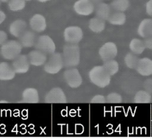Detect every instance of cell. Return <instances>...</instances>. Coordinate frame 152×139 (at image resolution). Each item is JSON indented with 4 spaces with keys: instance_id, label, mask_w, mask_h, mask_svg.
<instances>
[{
    "instance_id": "14",
    "label": "cell",
    "mask_w": 152,
    "mask_h": 139,
    "mask_svg": "<svg viewBox=\"0 0 152 139\" xmlns=\"http://www.w3.org/2000/svg\"><path fill=\"white\" fill-rule=\"evenodd\" d=\"M30 64L34 66H40L46 63L47 60L46 54L37 49L29 52L27 55Z\"/></svg>"
},
{
    "instance_id": "3",
    "label": "cell",
    "mask_w": 152,
    "mask_h": 139,
    "mask_svg": "<svg viewBox=\"0 0 152 139\" xmlns=\"http://www.w3.org/2000/svg\"><path fill=\"white\" fill-rule=\"evenodd\" d=\"M22 48L19 41L11 40L7 41L1 45L0 53L4 59L13 60L21 54Z\"/></svg>"
},
{
    "instance_id": "34",
    "label": "cell",
    "mask_w": 152,
    "mask_h": 139,
    "mask_svg": "<svg viewBox=\"0 0 152 139\" xmlns=\"http://www.w3.org/2000/svg\"><path fill=\"white\" fill-rule=\"evenodd\" d=\"M7 38L8 36L7 33L2 30H0V45L5 43L7 41Z\"/></svg>"
},
{
    "instance_id": "1",
    "label": "cell",
    "mask_w": 152,
    "mask_h": 139,
    "mask_svg": "<svg viewBox=\"0 0 152 139\" xmlns=\"http://www.w3.org/2000/svg\"><path fill=\"white\" fill-rule=\"evenodd\" d=\"M62 58L64 66L74 67L78 66L80 62V49L77 44H69L63 47Z\"/></svg>"
},
{
    "instance_id": "5",
    "label": "cell",
    "mask_w": 152,
    "mask_h": 139,
    "mask_svg": "<svg viewBox=\"0 0 152 139\" xmlns=\"http://www.w3.org/2000/svg\"><path fill=\"white\" fill-rule=\"evenodd\" d=\"M63 35L66 43L69 44H78L83 38V31L78 26H69L65 28Z\"/></svg>"
},
{
    "instance_id": "22",
    "label": "cell",
    "mask_w": 152,
    "mask_h": 139,
    "mask_svg": "<svg viewBox=\"0 0 152 139\" xmlns=\"http://www.w3.org/2000/svg\"><path fill=\"white\" fill-rule=\"evenodd\" d=\"M129 49L132 53L138 55L143 53L145 47L143 40L135 38L132 39L129 42Z\"/></svg>"
},
{
    "instance_id": "27",
    "label": "cell",
    "mask_w": 152,
    "mask_h": 139,
    "mask_svg": "<svg viewBox=\"0 0 152 139\" xmlns=\"http://www.w3.org/2000/svg\"><path fill=\"white\" fill-rule=\"evenodd\" d=\"M103 66L110 76L115 75L119 70L118 62L114 59L104 62Z\"/></svg>"
},
{
    "instance_id": "37",
    "label": "cell",
    "mask_w": 152,
    "mask_h": 139,
    "mask_svg": "<svg viewBox=\"0 0 152 139\" xmlns=\"http://www.w3.org/2000/svg\"><path fill=\"white\" fill-rule=\"evenodd\" d=\"M37 1H39V2H47V1H49V0H37Z\"/></svg>"
},
{
    "instance_id": "21",
    "label": "cell",
    "mask_w": 152,
    "mask_h": 139,
    "mask_svg": "<svg viewBox=\"0 0 152 139\" xmlns=\"http://www.w3.org/2000/svg\"><path fill=\"white\" fill-rule=\"evenodd\" d=\"M88 28L93 33H102L105 28V20L97 17L92 18L89 21Z\"/></svg>"
},
{
    "instance_id": "7",
    "label": "cell",
    "mask_w": 152,
    "mask_h": 139,
    "mask_svg": "<svg viewBox=\"0 0 152 139\" xmlns=\"http://www.w3.org/2000/svg\"><path fill=\"white\" fill-rule=\"evenodd\" d=\"M64 78L66 84L71 88H78L83 83L82 76L79 70L74 67L65 70Z\"/></svg>"
},
{
    "instance_id": "2",
    "label": "cell",
    "mask_w": 152,
    "mask_h": 139,
    "mask_svg": "<svg viewBox=\"0 0 152 139\" xmlns=\"http://www.w3.org/2000/svg\"><path fill=\"white\" fill-rule=\"evenodd\" d=\"M111 76L102 66H95L88 72L90 82L97 87L104 88L110 83Z\"/></svg>"
},
{
    "instance_id": "35",
    "label": "cell",
    "mask_w": 152,
    "mask_h": 139,
    "mask_svg": "<svg viewBox=\"0 0 152 139\" xmlns=\"http://www.w3.org/2000/svg\"><path fill=\"white\" fill-rule=\"evenodd\" d=\"M5 18H6V15L5 12L0 10V25L5 21Z\"/></svg>"
},
{
    "instance_id": "12",
    "label": "cell",
    "mask_w": 152,
    "mask_h": 139,
    "mask_svg": "<svg viewBox=\"0 0 152 139\" xmlns=\"http://www.w3.org/2000/svg\"><path fill=\"white\" fill-rule=\"evenodd\" d=\"M29 25L33 31L37 33L44 31L47 27L45 17L40 14H34L31 17L29 21Z\"/></svg>"
},
{
    "instance_id": "28",
    "label": "cell",
    "mask_w": 152,
    "mask_h": 139,
    "mask_svg": "<svg viewBox=\"0 0 152 139\" xmlns=\"http://www.w3.org/2000/svg\"><path fill=\"white\" fill-rule=\"evenodd\" d=\"M26 0H9L8 8L12 11H18L24 8Z\"/></svg>"
},
{
    "instance_id": "36",
    "label": "cell",
    "mask_w": 152,
    "mask_h": 139,
    "mask_svg": "<svg viewBox=\"0 0 152 139\" xmlns=\"http://www.w3.org/2000/svg\"><path fill=\"white\" fill-rule=\"evenodd\" d=\"M103 0H91V1L93 3V4H94L95 6H96V5H97L98 4H99L102 3V2H103Z\"/></svg>"
},
{
    "instance_id": "32",
    "label": "cell",
    "mask_w": 152,
    "mask_h": 139,
    "mask_svg": "<svg viewBox=\"0 0 152 139\" xmlns=\"http://www.w3.org/2000/svg\"><path fill=\"white\" fill-rule=\"evenodd\" d=\"M143 41L145 48L150 50H152V37L145 38Z\"/></svg>"
},
{
    "instance_id": "4",
    "label": "cell",
    "mask_w": 152,
    "mask_h": 139,
    "mask_svg": "<svg viewBox=\"0 0 152 139\" xmlns=\"http://www.w3.org/2000/svg\"><path fill=\"white\" fill-rule=\"evenodd\" d=\"M64 66L62 55L60 53L54 52L50 54L48 60L44 64V70L49 74L55 75L61 71Z\"/></svg>"
},
{
    "instance_id": "19",
    "label": "cell",
    "mask_w": 152,
    "mask_h": 139,
    "mask_svg": "<svg viewBox=\"0 0 152 139\" xmlns=\"http://www.w3.org/2000/svg\"><path fill=\"white\" fill-rule=\"evenodd\" d=\"M19 38V42L21 44L22 47L25 48H29L34 46L36 41V34L33 31L29 30L25 31Z\"/></svg>"
},
{
    "instance_id": "33",
    "label": "cell",
    "mask_w": 152,
    "mask_h": 139,
    "mask_svg": "<svg viewBox=\"0 0 152 139\" xmlns=\"http://www.w3.org/2000/svg\"><path fill=\"white\" fill-rule=\"evenodd\" d=\"M145 11L149 16L152 17V0H149L146 3Z\"/></svg>"
},
{
    "instance_id": "29",
    "label": "cell",
    "mask_w": 152,
    "mask_h": 139,
    "mask_svg": "<svg viewBox=\"0 0 152 139\" xmlns=\"http://www.w3.org/2000/svg\"><path fill=\"white\" fill-rule=\"evenodd\" d=\"M106 100L109 103L119 104L122 102V97L117 92H111L107 95Z\"/></svg>"
},
{
    "instance_id": "10",
    "label": "cell",
    "mask_w": 152,
    "mask_h": 139,
    "mask_svg": "<svg viewBox=\"0 0 152 139\" xmlns=\"http://www.w3.org/2000/svg\"><path fill=\"white\" fill-rule=\"evenodd\" d=\"M73 9L80 15L88 16L94 12L95 5L91 0H78L74 3Z\"/></svg>"
},
{
    "instance_id": "26",
    "label": "cell",
    "mask_w": 152,
    "mask_h": 139,
    "mask_svg": "<svg viewBox=\"0 0 152 139\" xmlns=\"http://www.w3.org/2000/svg\"><path fill=\"white\" fill-rule=\"evenodd\" d=\"M110 5L115 11L124 12L129 8V0H113Z\"/></svg>"
},
{
    "instance_id": "38",
    "label": "cell",
    "mask_w": 152,
    "mask_h": 139,
    "mask_svg": "<svg viewBox=\"0 0 152 139\" xmlns=\"http://www.w3.org/2000/svg\"><path fill=\"white\" fill-rule=\"evenodd\" d=\"M9 0H0L1 2H8Z\"/></svg>"
},
{
    "instance_id": "23",
    "label": "cell",
    "mask_w": 152,
    "mask_h": 139,
    "mask_svg": "<svg viewBox=\"0 0 152 139\" xmlns=\"http://www.w3.org/2000/svg\"><path fill=\"white\" fill-rule=\"evenodd\" d=\"M126 15L123 12L115 11L112 12L107 19L109 22L115 25H122L126 22Z\"/></svg>"
},
{
    "instance_id": "39",
    "label": "cell",
    "mask_w": 152,
    "mask_h": 139,
    "mask_svg": "<svg viewBox=\"0 0 152 139\" xmlns=\"http://www.w3.org/2000/svg\"><path fill=\"white\" fill-rule=\"evenodd\" d=\"M26 1H31V0H26Z\"/></svg>"
},
{
    "instance_id": "20",
    "label": "cell",
    "mask_w": 152,
    "mask_h": 139,
    "mask_svg": "<svg viewBox=\"0 0 152 139\" xmlns=\"http://www.w3.org/2000/svg\"><path fill=\"white\" fill-rule=\"evenodd\" d=\"M96 7V17L104 20H107L110 15L112 12L110 5L104 2H102Z\"/></svg>"
},
{
    "instance_id": "31",
    "label": "cell",
    "mask_w": 152,
    "mask_h": 139,
    "mask_svg": "<svg viewBox=\"0 0 152 139\" xmlns=\"http://www.w3.org/2000/svg\"><path fill=\"white\" fill-rule=\"evenodd\" d=\"M143 87L145 90L147 91L148 92L152 93V79H146L143 83Z\"/></svg>"
},
{
    "instance_id": "25",
    "label": "cell",
    "mask_w": 152,
    "mask_h": 139,
    "mask_svg": "<svg viewBox=\"0 0 152 139\" xmlns=\"http://www.w3.org/2000/svg\"><path fill=\"white\" fill-rule=\"evenodd\" d=\"M139 58L136 54L131 53H128L124 57V63L126 67L131 69H135L137 66Z\"/></svg>"
},
{
    "instance_id": "30",
    "label": "cell",
    "mask_w": 152,
    "mask_h": 139,
    "mask_svg": "<svg viewBox=\"0 0 152 139\" xmlns=\"http://www.w3.org/2000/svg\"><path fill=\"white\" fill-rule=\"evenodd\" d=\"M106 101V98L102 95H96L94 96L91 99V102L92 103H105Z\"/></svg>"
},
{
    "instance_id": "8",
    "label": "cell",
    "mask_w": 152,
    "mask_h": 139,
    "mask_svg": "<svg viewBox=\"0 0 152 139\" xmlns=\"http://www.w3.org/2000/svg\"><path fill=\"white\" fill-rule=\"evenodd\" d=\"M118 54V47L116 44L108 41L103 44L99 50V54L103 62L114 59Z\"/></svg>"
},
{
    "instance_id": "15",
    "label": "cell",
    "mask_w": 152,
    "mask_h": 139,
    "mask_svg": "<svg viewBox=\"0 0 152 139\" xmlns=\"http://www.w3.org/2000/svg\"><path fill=\"white\" fill-rule=\"evenodd\" d=\"M26 22L21 19L12 21L9 26V31L10 34L17 38H19L23 33L26 31Z\"/></svg>"
},
{
    "instance_id": "13",
    "label": "cell",
    "mask_w": 152,
    "mask_h": 139,
    "mask_svg": "<svg viewBox=\"0 0 152 139\" xmlns=\"http://www.w3.org/2000/svg\"><path fill=\"white\" fill-rule=\"evenodd\" d=\"M135 69L142 76L152 75V60L148 57L139 59Z\"/></svg>"
},
{
    "instance_id": "9",
    "label": "cell",
    "mask_w": 152,
    "mask_h": 139,
    "mask_svg": "<svg viewBox=\"0 0 152 139\" xmlns=\"http://www.w3.org/2000/svg\"><path fill=\"white\" fill-rule=\"evenodd\" d=\"M45 101L50 104H62L66 102V97L64 90L59 87L52 88L45 95Z\"/></svg>"
},
{
    "instance_id": "40",
    "label": "cell",
    "mask_w": 152,
    "mask_h": 139,
    "mask_svg": "<svg viewBox=\"0 0 152 139\" xmlns=\"http://www.w3.org/2000/svg\"><path fill=\"white\" fill-rule=\"evenodd\" d=\"M0 5H1V1H0Z\"/></svg>"
},
{
    "instance_id": "6",
    "label": "cell",
    "mask_w": 152,
    "mask_h": 139,
    "mask_svg": "<svg viewBox=\"0 0 152 139\" xmlns=\"http://www.w3.org/2000/svg\"><path fill=\"white\" fill-rule=\"evenodd\" d=\"M34 47L36 49L46 54H52L55 51L56 46L52 38L48 35L39 36L36 41Z\"/></svg>"
},
{
    "instance_id": "16",
    "label": "cell",
    "mask_w": 152,
    "mask_h": 139,
    "mask_svg": "<svg viewBox=\"0 0 152 139\" xmlns=\"http://www.w3.org/2000/svg\"><path fill=\"white\" fill-rule=\"evenodd\" d=\"M15 76V72L12 66L8 62L0 63V80L7 81L13 79Z\"/></svg>"
},
{
    "instance_id": "18",
    "label": "cell",
    "mask_w": 152,
    "mask_h": 139,
    "mask_svg": "<svg viewBox=\"0 0 152 139\" xmlns=\"http://www.w3.org/2000/svg\"><path fill=\"white\" fill-rule=\"evenodd\" d=\"M22 101L25 103L36 104L39 102L38 90L34 88H27L22 93Z\"/></svg>"
},
{
    "instance_id": "17",
    "label": "cell",
    "mask_w": 152,
    "mask_h": 139,
    "mask_svg": "<svg viewBox=\"0 0 152 139\" xmlns=\"http://www.w3.org/2000/svg\"><path fill=\"white\" fill-rule=\"evenodd\" d=\"M138 34L142 38L152 37V19L145 18L142 20L137 29Z\"/></svg>"
},
{
    "instance_id": "11",
    "label": "cell",
    "mask_w": 152,
    "mask_h": 139,
    "mask_svg": "<svg viewBox=\"0 0 152 139\" xmlns=\"http://www.w3.org/2000/svg\"><path fill=\"white\" fill-rule=\"evenodd\" d=\"M11 65L15 73L24 74L28 71L30 63L27 55L20 54L13 60Z\"/></svg>"
},
{
    "instance_id": "24",
    "label": "cell",
    "mask_w": 152,
    "mask_h": 139,
    "mask_svg": "<svg viewBox=\"0 0 152 139\" xmlns=\"http://www.w3.org/2000/svg\"><path fill=\"white\" fill-rule=\"evenodd\" d=\"M151 101V96L150 93L145 90H140L138 91L134 97V102L135 103L147 104L150 103Z\"/></svg>"
}]
</instances>
